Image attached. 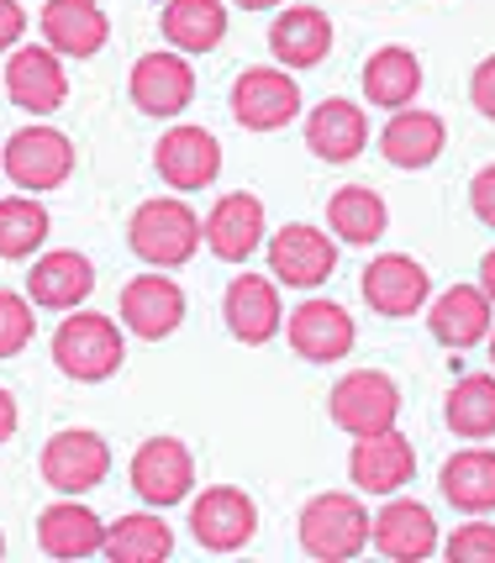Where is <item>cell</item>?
I'll list each match as a JSON object with an SVG mask.
<instances>
[{"mask_svg": "<svg viewBox=\"0 0 495 563\" xmlns=\"http://www.w3.org/2000/svg\"><path fill=\"white\" fill-rule=\"evenodd\" d=\"M206 243L200 217L179 196H153L143 200L132 221H127V247L148 264V269H179L196 258V247Z\"/></svg>", "mask_w": 495, "mask_h": 563, "instance_id": "6da1fadb", "label": "cell"}, {"mask_svg": "<svg viewBox=\"0 0 495 563\" xmlns=\"http://www.w3.org/2000/svg\"><path fill=\"white\" fill-rule=\"evenodd\" d=\"M370 527L374 516L359 495L348 490H322L300 506V548L317 563H348L370 548Z\"/></svg>", "mask_w": 495, "mask_h": 563, "instance_id": "7a4b0ae2", "label": "cell"}, {"mask_svg": "<svg viewBox=\"0 0 495 563\" xmlns=\"http://www.w3.org/2000/svg\"><path fill=\"white\" fill-rule=\"evenodd\" d=\"M127 358L122 343V321L100 317V311H69L53 332V364L58 374H69L79 385H100L111 379Z\"/></svg>", "mask_w": 495, "mask_h": 563, "instance_id": "3957f363", "label": "cell"}, {"mask_svg": "<svg viewBox=\"0 0 495 563\" xmlns=\"http://www.w3.org/2000/svg\"><path fill=\"white\" fill-rule=\"evenodd\" d=\"M0 169L26 196H48L75 174V143L58 126H22L0 147Z\"/></svg>", "mask_w": 495, "mask_h": 563, "instance_id": "277c9868", "label": "cell"}, {"mask_svg": "<svg viewBox=\"0 0 495 563\" xmlns=\"http://www.w3.org/2000/svg\"><path fill=\"white\" fill-rule=\"evenodd\" d=\"M327 417L338 421L348 438L385 432V427H396V417H400V385L385 368H353V374H343V379L332 385V395H327Z\"/></svg>", "mask_w": 495, "mask_h": 563, "instance_id": "5b68a950", "label": "cell"}, {"mask_svg": "<svg viewBox=\"0 0 495 563\" xmlns=\"http://www.w3.org/2000/svg\"><path fill=\"white\" fill-rule=\"evenodd\" d=\"M270 269L279 285H290V290H322L332 269H338V238L322 232V227H306V221H290V227H279L270 243Z\"/></svg>", "mask_w": 495, "mask_h": 563, "instance_id": "8992f818", "label": "cell"}, {"mask_svg": "<svg viewBox=\"0 0 495 563\" xmlns=\"http://www.w3.org/2000/svg\"><path fill=\"white\" fill-rule=\"evenodd\" d=\"M127 474H132V490H138L143 506L169 511L179 500H190V490H196V453L179 438H148L132 453Z\"/></svg>", "mask_w": 495, "mask_h": 563, "instance_id": "52a82bcc", "label": "cell"}, {"mask_svg": "<svg viewBox=\"0 0 495 563\" xmlns=\"http://www.w3.org/2000/svg\"><path fill=\"white\" fill-rule=\"evenodd\" d=\"M232 117L248 132H279L300 117V85L290 69L279 64H258V69H243L238 85H232Z\"/></svg>", "mask_w": 495, "mask_h": 563, "instance_id": "ba28073f", "label": "cell"}, {"mask_svg": "<svg viewBox=\"0 0 495 563\" xmlns=\"http://www.w3.org/2000/svg\"><path fill=\"white\" fill-rule=\"evenodd\" d=\"M37 468H43V479H48L58 495H85V490H96V485H106L111 448H106V438L90 432V427H64V432H53V438L43 442Z\"/></svg>", "mask_w": 495, "mask_h": 563, "instance_id": "9c48e42d", "label": "cell"}, {"mask_svg": "<svg viewBox=\"0 0 495 563\" xmlns=\"http://www.w3.org/2000/svg\"><path fill=\"white\" fill-rule=\"evenodd\" d=\"M348 479L359 495H400L417 479V448L400 427L370 432V438H353L348 453Z\"/></svg>", "mask_w": 495, "mask_h": 563, "instance_id": "30bf717a", "label": "cell"}, {"mask_svg": "<svg viewBox=\"0 0 495 563\" xmlns=\"http://www.w3.org/2000/svg\"><path fill=\"white\" fill-rule=\"evenodd\" d=\"M258 532V506L238 485H211L190 500V538L211 553H238Z\"/></svg>", "mask_w": 495, "mask_h": 563, "instance_id": "8fae6325", "label": "cell"}, {"mask_svg": "<svg viewBox=\"0 0 495 563\" xmlns=\"http://www.w3.org/2000/svg\"><path fill=\"white\" fill-rule=\"evenodd\" d=\"M6 96L11 106H22L32 117H53L69 100V74H64V53H53L48 43H22L6 58Z\"/></svg>", "mask_w": 495, "mask_h": 563, "instance_id": "7c38bea8", "label": "cell"}, {"mask_svg": "<svg viewBox=\"0 0 495 563\" xmlns=\"http://www.w3.org/2000/svg\"><path fill=\"white\" fill-rule=\"evenodd\" d=\"M153 169L179 196H196L206 185H217V174H222V143L206 126H169L164 143L153 147Z\"/></svg>", "mask_w": 495, "mask_h": 563, "instance_id": "4fadbf2b", "label": "cell"}, {"mask_svg": "<svg viewBox=\"0 0 495 563\" xmlns=\"http://www.w3.org/2000/svg\"><path fill=\"white\" fill-rule=\"evenodd\" d=\"M359 290L370 300V311L400 321V317L427 311V300H432V274L421 269L417 258H406V253H380V258H370Z\"/></svg>", "mask_w": 495, "mask_h": 563, "instance_id": "5bb4252c", "label": "cell"}, {"mask_svg": "<svg viewBox=\"0 0 495 563\" xmlns=\"http://www.w3.org/2000/svg\"><path fill=\"white\" fill-rule=\"evenodd\" d=\"M370 548L385 553V559H396V563H421L443 548V538H438V521H432V511H427L421 500L385 495V506L374 511Z\"/></svg>", "mask_w": 495, "mask_h": 563, "instance_id": "9a60e30c", "label": "cell"}, {"mask_svg": "<svg viewBox=\"0 0 495 563\" xmlns=\"http://www.w3.org/2000/svg\"><path fill=\"white\" fill-rule=\"evenodd\" d=\"M285 332H290V347H296L306 364H338L359 343L353 317H348L338 300H327V295L300 300L296 311H290V321H285Z\"/></svg>", "mask_w": 495, "mask_h": 563, "instance_id": "2e32d148", "label": "cell"}, {"mask_svg": "<svg viewBox=\"0 0 495 563\" xmlns=\"http://www.w3.org/2000/svg\"><path fill=\"white\" fill-rule=\"evenodd\" d=\"M127 90H132V100H138L143 117H179V111L196 100V69H190V58L179 48L143 53V58L132 64Z\"/></svg>", "mask_w": 495, "mask_h": 563, "instance_id": "e0dca14e", "label": "cell"}, {"mask_svg": "<svg viewBox=\"0 0 495 563\" xmlns=\"http://www.w3.org/2000/svg\"><path fill=\"white\" fill-rule=\"evenodd\" d=\"M227 332L248 347H264L285 332V306H279V279L270 274H238L222 295Z\"/></svg>", "mask_w": 495, "mask_h": 563, "instance_id": "ac0fdd59", "label": "cell"}, {"mask_svg": "<svg viewBox=\"0 0 495 563\" xmlns=\"http://www.w3.org/2000/svg\"><path fill=\"white\" fill-rule=\"evenodd\" d=\"M117 311H122V327L132 338L158 343V338L179 332V321H185V290L164 269H148L122 285V306Z\"/></svg>", "mask_w": 495, "mask_h": 563, "instance_id": "d6986e66", "label": "cell"}, {"mask_svg": "<svg viewBox=\"0 0 495 563\" xmlns=\"http://www.w3.org/2000/svg\"><path fill=\"white\" fill-rule=\"evenodd\" d=\"M264 227H270V217H264V200L248 196V190L222 196L211 211H206V221H200L206 247H211L222 264H248V258L264 247Z\"/></svg>", "mask_w": 495, "mask_h": 563, "instance_id": "ffe728a7", "label": "cell"}, {"mask_svg": "<svg viewBox=\"0 0 495 563\" xmlns=\"http://www.w3.org/2000/svg\"><path fill=\"white\" fill-rule=\"evenodd\" d=\"M427 327H432V338L443 347H453V353L480 347L495 327V300L480 290V285H448V290L427 306Z\"/></svg>", "mask_w": 495, "mask_h": 563, "instance_id": "44dd1931", "label": "cell"}, {"mask_svg": "<svg viewBox=\"0 0 495 563\" xmlns=\"http://www.w3.org/2000/svg\"><path fill=\"white\" fill-rule=\"evenodd\" d=\"M96 290V264L75 247H53L26 269V295L43 311H79Z\"/></svg>", "mask_w": 495, "mask_h": 563, "instance_id": "7402d4cb", "label": "cell"}, {"mask_svg": "<svg viewBox=\"0 0 495 563\" xmlns=\"http://www.w3.org/2000/svg\"><path fill=\"white\" fill-rule=\"evenodd\" d=\"M443 147L448 122L438 111H421V106H400V111H391V122L380 126V153L396 169H427V164L443 158Z\"/></svg>", "mask_w": 495, "mask_h": 563, "instance_id": "603a6c76", "label": "cell"}, {"mask_svg": "<svg viewBox=\"0 0 495 563\" xmlns=\"http://www.w3.org/2000/svg\"><path fill=\"white\" fill-rule=\"evenodd\" d=\"M306 147L322 158V164H353L364 147H370V117L359 100H322L311 117H306Z\"/></svg>", "mask_w": 495, "mask_h": 563, "instance_id": "cb8c5ba5", "label": "cell"}, {"mask_svg": "<svg viewBox=\"0 0 495 563\" xmlns=\"http://www.w3.org/2000/svg\"><path fill=\"white\" fill-rule=\"evenodd\" d=\"M37 26H43V43L64 58H96L111 37V22L96 0H48Z\"/></svg>", "mask_w": 495, "mask_h": 563, "instance_id": "d4e9b609", "label": "cell"}, {"mask_svg": "<svg viewBox=\"0 0 495 563\" xmlns=\"http://www.w3.org/2000/svg\"><path fill=\"white\" fill-rule=\"evenodd\" d=\"M37 548L48 559H90L106 548V521L90 506H79V495H64L37 516Z\"/></svg>", "mask_w": 495, "mask_h": 563, "instance_id": "484cf974", "label": "cell"}, {"mask_svg": "<svg viewBox=\"0 0 495 563\" xmlns=\"http://www.w3.org/2000/svg\"><path fill=\"white\" fill-rule=\"evenodd\" d=\"M270 53L279 58V69H317L332 53V16H322L317 5H285L270 26Z\"/></svg>", "mask_w": 495, "mask_h": 563, "instance_id": "4316f807", "label": "cell"}, {"mask_svg": "<svg viewBox=\"0 0 495 563\" xmlns=\"http://www.w3.org/2000/svg\"><path fill=\"white\" fill-rule=\"evenodd\" d=\"M438 490L453 511L464 516H491L495 511V448L474 442V448H459L453 459L438 474Z\"/></svg>", "mask_w": 495, "mask_h": 563, "instance_id": "83f0119b", "label": "cell"}, {"mask_svg": "<svg viewBox=\"0 0 495 563\" xmlns=\"http://www.w3.org/2000/svg\"><path fill=\"white\" fill-rule=\"evenodd\" d=\"M164 43L179 53H211L227 37V5L222 0H164L158 11Z\"/></svg>", "mask_w": 495, "mask_h": 563, "instance_id": "f1b7e54d", "label": "cell"}, {"mask_svg": "<svg viewBox=\"0 0 495 563\" xmlns=\"http://www.w3.org/2000/svg\"><path fill=\"white\" fill-rule=\"evenodd\" d=\"M421 90V58L411 48H374L364 64V100H374L380 111H400L411 106Z\"/></svg>", "mask_w": 495, "mask_h": 563, "instance_id": "f546056e", "label": "cell"}, {"mask_svg": "<svg viewBox=\"0 0 495 563\" xmlns=\"http://www.w3.org/2000/svg\"><path fill=\"white\" fill-rule=\"evenodd\" d=\"M327 227H332L338 243L370 247L385 238L391 211H385V200L374 196L370 185H343V190H332V200H327Z\"/></svg>", "mask_w": 495, "mask_h": 563, "instance_id": "4dcf8cb0", "label": "cell"}, {"mask_svg": "<svg viewBox=\"0 0 495 563\" xmlns=\"http://www.w3.org/2000/svg\"><path fill=\"white\" fill-rule=\"evenodd\" d=\"M111 563H158L174 553V532L164 516L153 511H132L122 521L106 527V548H100Z\"/></svg>", "mask_w": 495, "mask_h": 563, "instance_id": "1f68e13d", "label": "cell"}, {"mask_svg": "<svg viewBox=\"0 0 495 563\" xmlns=\"http://www.w3.org/2000/svg\"><path fill=\"white\" fill-rule=\"evenodd\" d=\"M443 421L453 438H495V374H464L443 400Z\"/></svg>", "mask_w": 495, "mask_h": 563, "instance_id": "d6a6232c", "label": "cell"}, {"mask_svg": "<svg viewBox=\"0 0 495 563\" xmlns=\"http://www.w3.org/2000/svg\"><path fill=\"white\" fill-rule=\"evenodd\" d=\"M53 217L43 211L37 196H6L0 200V258H37V247L48 243Z\"/></svg>", "mask_w": 495, "mask_h": 563, "instance_id": "836d02e7", "label": "cell"}, {"mask_svg": "<svg viewBox=\"0 0 495 563\" xmlns=\"http://www.w3.org/2000/svg\"><path fill=\"white\" fill-rule=\"evenodd\" d=\"M37 332V317H32V295L0 290V358H16Z\"/></svg>", "mask_w": 495, "mask_h": 563, "instance_id": "e575fe53", "label": "cell"}, {"mask_svg": "<svg viewBox=\"0 0 495 563\" xmlns=\"http://www.w3.org/2000/svg\"><path fill=\"white\" fill-rule=\"evenodd\" d=\"M443 553L453 563H495V521H464L443 542Z\"/></svg>", "mask_w": 495, "mask_h": 563, "instance_id": "d590c367", "label": "cell"}, {"mask_svg": "<svg viewBox=\"0 0 495 563\" xmlns=\"http://www.w3.org/2000/svg\"><path fill=\"white\" fill-rule=\"evenodd\" d=\"M470 100H474L480 117H491L495 122V53L491 58H480V69L470 74Z\"/></svg>", "mask_w": 495, "mask_h": 563, "instance_id": "8d00e7d4", "label": "cell"}, {"mask_svg": "<svg viewBox=\"0 0 495 563\" xmlns=\"http://www.w3.org/2000/svg\"><path fill=\"white\" fill-rule=\"evenodd\" d=\"M470 206L485 227H495V164H485V169L470 179Z\"/></svg>", "mask_w": 495, "mask_h": 563, "instance_id": "74e56055", "label": "cell"}, {"mask_svg": "<svg viewBox=\"0 0 495 563\" xmlns=\"http://www.w3.org/2000/svg\"><path fill=\"white\" fill-rule=\"evenodd\" d=\"M22 32H26V11L16 0H0V53L22 48Z\"/></svg>", "mask_w": 495, "mask_h": 563, "instance_id": "f35d334b", "label": "cell"}, {"mask_svg": "<svg viewBox=\"0 0 495 563\" xmlns=\"http://www.w3.org/2000/svg\"><path fill=\"white\" fill-rule=\"evenodd\" d=\"M16 427H22V411H16V395L0 385V442L16 438Z\"/></svg>", "mask_w": 495, "mask_h": 563, "instance_id": "ab89813d", "label": "cell"}, {"mask_svg": "<svg viewBox=\"0 0 495 563\" xmlns=\"http://www.w3.org/2000/svg\"><path fill=\"white\" fill-rule=\"evenodd\" d=\"M480 290H485V295L495 300V247L485 253V258H480Z\"/></svg>", "mask_w": 495, "mask_h": 563, "instance_id": "60d3db41", "label": "cell"}, {"mask_svg": "<svg viewBox=\"0 0 495 563\" xmlns=\"http://www.w3.org/2000/svg\"><path fill=\"white\" fill-rule=\"evenodd\" d=\"M232 5H243V11H279L285 0H232Z\"/></svg>", "mask_w": 495, "mask_h": 563, "instance_id": "b9f144b4", "label": "cell"}, {"mask_svg": "<svg viewBox=\"0 0 495 563\" xmlns=\"http://www.w3.org/2000/svg\"><path fill=\"white\" fill-rule=\"evenodd\" d=\"M485 347H491V368H495V327H491V338H485Z\"/></svg>", "mask_w": 495, "mask_h": 563, "instance_id": "7bdbcfd3", "label": "cell"}, {"mask_svg": "<svg viewBox=\"0 0 495 563\" xmlns=\"http://www.w3.org/2000/svg\"><path fill=\"white\" fill-rule=\"evenodd\" d=\"M0 553H6V538H0Z\"/></svg>", "mask_w": 495, "mask_h": 563, "instance_id": "ee69618b", "label": "cell"}]
</instances>
